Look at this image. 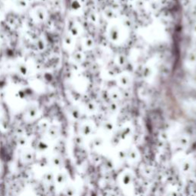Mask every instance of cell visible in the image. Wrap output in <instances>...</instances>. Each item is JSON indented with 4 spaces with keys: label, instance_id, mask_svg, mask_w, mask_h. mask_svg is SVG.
Here are the masks:
<instances>
[{
    "label": "cell",
    "instance_id": "1",
    "mask_svg": "<svg viewBox=\"0 0 196 196\" xmlns=\"http://www.w3.org/2000/svg\"><path fill=\"white\" fill-rule=\"evenodd\" d=\"M27 115L30 119H35L38 115V109L35 105H32L27 110Z\"/></svg>",
    "mask_w": 196,
    "mask_h": 196
},
{
    "label": "cell",
    "instance_id": "2",
    "mask_svg": "<svg viewBox=\"0 0 196 196\" xmlns=\"http://www.w3.org/2000/svg\"><path fill=\"white\" fill-rule=\"evenodd\" d=\"M17 70L18 72L19 73L20 75L22 77H27L28 76V73H29V70H28V66L24 63L19 64L17 66Z\"/></svg>",
    "mask_w": 196,
    "mask_h": 196
},
{
    "label": "cell",
    "instance_id": "3",
    "mask_svg": "<svg viewBox=\"0 0 196 196\" xmlns=\"http://www.w3.org/2000/svg\"><path fill=\"white\" fill-rule=\"evenodd\" d=\"M47 132H48V136H50L51 139H55L58 136L59 133L58 129L57 126H51L48 127V129L47 130Z\"/></svg>",
    "mask_w": 196,
    "mask_h": 196
},
{
    "label": "cell",
    "instance_id": "4",
    "mask_svg": "<svg viewBox=\"0 0 196 196\" xmlns=\"http://www.w3.org/2000/svg\"><path fill=\"white\" fill-rule=\"evenodd\" d=\"M22 159L25 162H31L35 159V153L31 151H26L22 154Z\"/></svg>",
    "mask_w": 196,
    "mask_h": 196
},
{
    "label": "cell",
    "instance_id": "5",
    "mask_svg": "<svg viewBox=\"0 0 196 196\" xmlns=\"http://www.w3.org/2000/svg\"><path fill=\"white\" fill-rule=\"evenodd\" d=\"M35 15H36V18L39 22H44L45 20L46 17H47V14H46L45 10H44V9H37L36 12H35Z\"/></svg>",
    "mask_w": 196,
    "mask_h": 196
},
{
    "label": "cell",
    "instance_id": "6",
    "mask_svg": "<svg viewBox=\"0 0 196 196\" xmlns=\"http://www.w3.org/2000/svg\"><path fill=\"white\" fill-rule=\"evenodd\" d=\"M48 144L44 140H38L36 143V149L38 151L41 152H44V151L47 150L48 149Z\"/></svg>",
    "mask_w": 196,
    "mask_h": 196
},
{
    "label": "cell",
    "instance_id": "7",
    "mask_svg": "<svg viewBox=\"0 0 196 196\" xmlns=\"http://www.w3.org/2000/svg\"><path fill=\"white\" fill-rule=\"evenodd\" d=\"M43 178L45 182L48 184H51L55 180V176L52 172H46L45 174L44 175Z\"/></svg>",
    "mask_w": 196,
    "mask_h": 196
},
{
    "label": "cell",
    "instance_id": "8",
    "mask_svg": "<svg viewBox=\"0 0 196 196\" xmlns=\"http://www.w3.org/2000/svg\"><path fill=\"white\" fill-rule=\"evenodd\" d=\"M66 179H67V177H66V175L64 173H62V172H60L56 176V182L59 185H61L63 183L65 182Z\"/></svg>",
    "mask_w": 196,
    "mask_h": 196
},
{
    "label": "cell",
    "instance_id": "9",
    "mask_svg": "<svg viewBox=\"0 0 196 196\" xmlns=\"http://www.w3.org/2000/svg\"><path fill=\"white\" fill-rule=\"evenodd\" d=\"M15 5L18 8L21 9H26L28 6V2L27 0H15Z\"/></svg>",
    "mask_w": 196,
    "mask_h": 196
},
{
    "label": "cell",
    "instance_id": "10",
    "mask_svg": "<svg viewBox=\"0 0 196 196\" xmlns=\"http://www.w3.org/2000/svg\"><path fill=\"white\" fill-rule=\"evenodd\" d=\"M36 47L38 48V51H44L46 48L45 42L43 39H38L36 42Z\"/></svg>",
    "mask_w": 196,
    "mask_h": 196
},
{
    "label": "cell",
    "instance_id": "11",
    "mask_svg": "<svg viewBox=\"0 0 196 196\" xmlns=\"http://www.w3.org/2000/svg\"><path fill=\"white\" fill-rule=\"evenodd\" d=\"M18 144H19L20 146H26L27 144L26 138L23 137V136H19V139H18Z\"/></svg>",
    "mask_w": 196,
    "mask_h": 196
},
{
    "label": "cell",
    "instance_id": "12",
    "mask_svg": "<svg viewBox=\"0 0 196 196\" xmlns=\"http://www.w3.org/2000/svg\"><path fill=\"white\" fill-rule=\"evenodd\" d=\"M52 163L55 166H60V165L61 164V158H59V157H54L52 159Z\"/></svg>",
    "mask_w": 196,
    "mask_h": 196
},
{
    "label": "cell",
    "instance_id": "13",
    "mask_svg": "<svg viewBox=\"0 0 196 196\" xmlns=\"http://www.w3.org/2000/svg\"><path fill=\"white\" fill-rule=\"evenodd\" d=\"M40 166H45L47 164H48V161L47 160V159L46 158H42V159H40Z\"/></svg>",
    "mask_w": 196,
    "mask_h": 196
},
{
    "label": "cell",
    "instance_id": "14",
    "mask_svg": "<svg viewBox=\"0 0 196 196\" xmlns=\"http://www.w3.org/2000/svg\"><path fill=\"white\" fill-rule=\"evenodd\" d=\"M66 194L68 196H73L74 195V192H73V189L71 188H68L66 189Z\"/></svg>",
    "mask_w": 196,
    "mask_h": 196
},
{
    "label": "cell",
    "instance_id": "15",
    "mask_svg": "<svg viewBox=\"0 0 196 196\" xmlns=\"http://www.w3.org/2000/svg\"><path fill=\"white\" fill-rule=\"evenodd\" d=\"M2 9H3V4L2 2H0V12L2 11Z\"/></svg>",
    "mask_w": 196,
    "mask_h": 196
},
{
    "label": "cell",
    "instance_id": "16",
    "mask_svg": "<svg viewBox=\"0 0 196 196\" xmlns=\"http://www.w3.org/2000/svg\"><path fill=\"white\" fill-rule=\"evenodd\" d=\"M41 1H42V2H47L48 0H41Z\"/></svg>",
    "mask_w": 196,
    "mask_h": 196
}]
</instances>
